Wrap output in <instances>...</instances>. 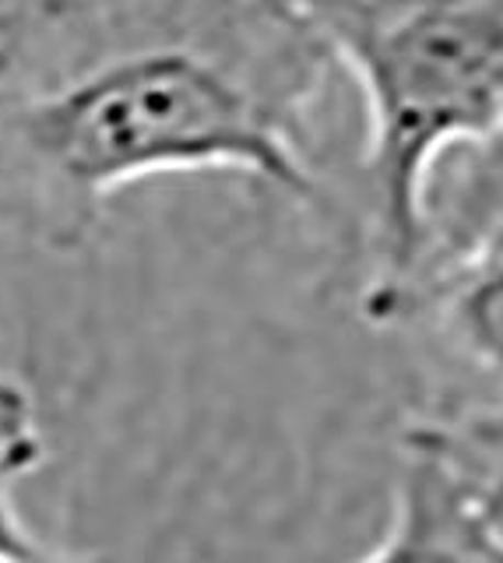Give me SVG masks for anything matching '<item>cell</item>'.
<instances>
[{
    "mask_svg": "<svg viewBox=\"0 0 503 563\" xmlns=\"http://www.w3.org/2000/svg\"><path fill=\"white\" fill-rule=\"evenodd\" d=\"M335 67L303 0H0V233L75 254L169 173L314 205L303 131Z\"/></svg>",
    "mask_w": 503,
    "mask_h": 563,
    "instance_id": "1",
    "label": "cell"
},
{
    "mask_svg": "<svg viewBox=\"0 0 503 563\" xmlns=\"http://www.w3.org/2000/svg\"><path fill=\"white\" fill-rule=\"evenodd\" d=\"M367 106L362 317L405 324L429 261L444 155L503 134V0H303Z\"/></svg>",
    "mask_w": 503,
    "mask_h": 563,
    "instance_id": "2",
    "label": "cell"
},
{
    "mask_svg": "<svg viewBox=\"0 0 503 563\" xmlns=\"http://www.w3.org/2000/svg\"><path fill=\"white\" fill-rule=\"evenodd\" d=\"M356 563H503V521L440 416L398 437L388 528Z\"/></svg>",
    "mask_w": 503,
    "mask_h": 563,
    "instance_id": "3",
    "label": "cell"
},
{
    "mask_svg": "<svg viewBox=\"0 0 503 563\" xmlns=\"http://www.w3.org/2000/svg\"><path fill=\"white\" fill-rule=\"evenodd\" d=\"M420 317L455 356L503 387V240L433 275L409 310V321Z\"/></svg>",
    "mask_w": 503,
    "mask_h": 563,
    "instance_id": "4",
    "label": "cell"
},
{
    "mask_svg": "<svg viewBox=\"0 0 503 563\" xmlns=\"http://www.w3.org/2000/svg\"><path fill=\"white\" fill-rule=\"evenodd\" d=\"M503 240V134L472 148L433 201V243L423 282Z\"/></svg>",
    "mask_w": 503,
    "mask_h": 563,
    "instance_id": "5",
    "label": "cell"
},
{
    "mask_svg": "<svg viewBox=\"0 0 503 563\" xmlns=\"http://www.w3.org/2000/svg\"><path fill=\"white\" fill-rule=\"evenodd\" d=\"M46 462V437L36 398L29 387L0 369V550L25 560H54L49 545H43L29 532L19 504H14V486Z\"/></svg>",
    "mask_w": 503,
    "mask_h": 563,
    "instance_id": "6",
    "label": "cell"
},
{
    "mask_svg": "<svg viewBox=\"0 0 503 563\" xmlns=\"http://www.w3.org/2000/svg\"><path fill=\"white\" fill-rule=\"evenodd\" d=\"M440 419L447 422L458 451L479 475L485 497L503 521V398L458 412H440Z\"/></svg>",
    "mask_w": 503,
    "mask_h": 563,
    "instance_id": "7",
    "label": "cell"
},
{
    "mask_svg": "<svg viewBox=\"0 0 503 563\" xmlns=\"http://www.w3.org/2000/svg\"><path fill=\"white\" fill-rule=\"evenodd\" d=\"M0 563H99V560H75V556H54V560H25V556H14L8 550H0Z\"/></svg>",
    "mask_w": 503,
    "mask_h": 563,
    "instance_id": "8",
    "label": "cell"
}]
</instances>
